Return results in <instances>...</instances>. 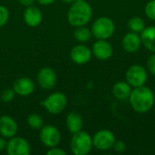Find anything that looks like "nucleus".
Listing matches in <instances>:
<instances>
[{"label":"nucleus","mask_w":155,"mask_h":155,"mask_svg":"<svg viewBox=\"0 0 155 155\" xmlns=\"http://www.w3.org/2000/svg\"><path fill=\"white\" fill-rule=\"evenodd\" d=\"M15 91H14V89L12 88H8V89H5L2 93H1V94H0V98H1V100L3 101V102H5V103H9V102H11V101H13V99L15 98Z\"/></svg>","instance_id":"obj_24"},{"label":"nucleus","mask_w":155,"mask_h":155,"mask_svg":"<svg viewBox=\"0 0 155 155\" xmlns=\"http://www.w3.org/2000/svg\"><path fill=\"white\" fill-rule=\"evenodd\" d=\"M6 144H7V142L5 141V137H0V153L3 152L4 150H5L6 148Z\"/></svg>","instance_id":"obj_30"},{"label":"nucleus","mask_w":155,"mask_h":155,"mask_svg":"<svg viewBox=\"0 0 155 155\" xmlns=\"http://www.w3.org/2000/svg\"><path fill=\"white\" fill-rule=\"evenodd\" d=\"M93 16L91 5L84 0H77L71 4L67 13V20L72 26L78 27L87 25Z\"/></svg>","instance_id":"obj_2"},{"label":"nucleus","mask_w":155,"mask_h":155,"mask_svg":"<svg viewBox=\"0 0 155 155\" xmlns=\"http://www.w3.org/2000/svg\"><path fill=\"white\" fill-rule=\"evenodd\" d=\"M93 138V145L99 151H107L113 148L115 142L114 134L107 129H103L94 134Z\"/></svg>","instance_id":"obj_7"},{"label":"nucleus","mask_w":155,"mask_h":155,"mask_svg":"<svg viewBox=\"0 0 155 155\" xmlns=\"http://www.w3.org/2000/svg\"><path fill=\"white\" fill-rule=\"evenodd\" d=\"M128 28L131 32L140 34L145 28V23L140 16H132L127 22Z\"/></svg>","instance_id":"obj_21"},{"label":"nucleus","mask_w":155,"mask_h":155,"mask_svg":"<svg viewBox=\"0 0 155 155\" xmlns=\"http://www.w3.org/2000/svg\"><path fill=\"white\" fill-rule=\"evenodd\" d=\"M83 118L82 116L76 113V112H71L67 114L66 117V126L68 131L71 134H75L78 133L82 130L83 128Z\"/></svg>","instance_id":"obj_19"},{"label":"nucleus","mask_w":155,"mask_h":155,"mask_svg":"<svg viewBox=\"0 0 155 155\" xmlns=\"http://www.w3.org/2000/svg\"><path fill=\"white\" fill-rule=\"evenodd\" d=\"M13 89L16 94L27 96L35 91V83L28 77H21L14 83Z\"/></svg>","instance_id":"obj_15"},{"label":"nucleus","mask_w":155,"mask_h":155,"mask_svg":"<svg viewBox=\"0 0 155 155\" xmlns=\"http://www.w3.org/2000/svg\"><path fill=\"white\" fill-rule=\"evenodd\" d=\"M6 153L9 155H29L31 147L29 143L22 137H12L7 142Z\"/></svg>","instance_id":"obj_9"},{"label":"nucleus","mask_w":155,"mask_h":155,"mask_svg":"<svg viewBox=\"0 0 155 155\" xmlns=\"http://www.w3.org/2000/svg\"><path fill=\"white\" fill-rule=\"evenodd\" d=\"M39 137L44 145L52 148L59 144L61 140V134L55 126L45 125L40 129Z\"/></svg>","instance_id":"obj_8"},{"label":"nucleus","mask_w":155,"mask_h":155,"mask_svg":"<svg viewBox=\"0 0 155 155\" xmlns=\"http://www.w3.org/2000/svg\"><path fill=\"white\" fill-rule=\"evenodd\" d=\"M92 54V50L84 45H74L70 52L72 61L80 65L87 64L91 60Z\"/></svg>","instance_id":"obj_12"},{"label":"nucleus","mask_w":155,"mask_h":155,"mask_svg":"<svg viewBox=\"0 0 155 155\" xmlns=\"http://www.w3.org/2000/svg\"><path fill=\"white\" fill-rule=\"evenodd\" d=\"M64 3H66V4H73L74 2L77 1V0H62Z\"/></svg>","instance_id":"obj_32"},{"label":"nucleus","mask_w":155,"mask_h":155,"mask_svg":"<svg viewBox=\"0 0 155 155\" xmlns=\"http://www.w3.org/2000/svg\"><path fill=\"white\" fill-rule=\"evenodd\" d=\"M114 49L112 45L104 39H97V41L93 45L92 54L99 60L105 61L112 57Z\"/></svg>","instance_id":"obj_10"},{"label":"nucleus","mask_w":155,"mask_h":155,"mask_svg":"<svg viewBox=\"0 0 155 155\" xmlns=\"http://www.w3.org/2000/svg\"><path fill=\"white\" fill-rule=\"evenodd\" d=\"M9 18V12L4 5H0V27L4 26Z\"/></svg>","instance_id":"obj_25"},{"label":"nucleus","mask_w":155,"mask_h":155,"mask_svg":"<svg viewBox=\"0 0 155 155\" xmlns=\"http://www.w3.org/2000/svg\"><path fill=\"white\" fill-rule=\"evenodd\" d=\"M24 19L28 26L36 27L41 24L43 20V14L38 7L30 5L27 6L24 12Z\"/></svg>","instance_id":"obj_16"},{"label":"nucleus","mask_w":155,"mask_h":155,"mask_svg":"<svg viewBox=\"0 0 155 155\" xmlns=\"http://www.w3.org/2000/svg\"><path fill=\"white\" fill-rule=\"evenodd\" d=\"M122 46L124 50L129 54H134L137 52L142 46V40L140 35L134 32L127 33L123 37Z\"/></svg>","instance_id":"obj_13"},{"label":"nucleus","mask_w":155,"mask_h":155,"mask_svg":"<svg viewBox=\"0 0 155 155\" xmlns=\"http://www.w3.org/2000/svg\"><path fill=\"white\" fill-rule=\"evenodd\" d=\"M128 100L134 112L138 114H146L153 107L155 96L151 88L143 85L134 88Z\"/></svg>","instance_id":"obj_1"},{"label":"nucleus","mask_w":155,"mask_h":155,"mask_svg":"<svg viewBox=\"0 0 155 155\" xmlns=\"http://www.w3.org/2000/svg\"><path fill=\"white\" fill-rule=\"evenodd\" d=\"M93 35L96 39H109L115 31L114 22L107 16H101L97 18L91 28Z\"/></svg>","instance_id":"obj_4"},{"label":"nucleus","mask_w":155,"mask_h":155,"mask_svg":"<svg viewBox=\"0 0 155 155\" xmlns=\"http://www.w3.org/2000/svg\"><path fill=\"white\" fill-rule=\"evenodd\" d=\"M40 5H49L51 4H53L55 0H36Z\"/></svg>","instance_id":"obj_31"},{"label":"nucleus","mask_w":155,"mask_h":155,"mask_svg":"<svg viewBox=\"0 0 155 155\" xmlns=\"http://www.w3.org/2000/svg\"><path fill=\"white\" fill-rule=\"evenodd\" d=\"M144 13L149 19L155 21V0H150L146 3Z\"/></svg>","instance_id":"obj_23"},{"label":"nucleus","mask_w":155,"mask_h":155,"mask_svg":"<svg viewBox=\"0 0 155 155\" xmlns=\"http://www.w3.org/2000/svg\"><path fill=\"white\" fill-rule=\"evenodd\" d=\"M27 124L34 130H40L44 126L43 117L37 114H32L27 117Z\"/></svg>","instance_id":"obj_22"},{"label":"nucleus","mask_w":155,"mask_h":155,"mask_svg":"<svg viewBox=\"0 0 155 155\" xmlns=\"http://www.w3.org/2000/svg\"><path fill=\"white\" fill-rule=\"evenodd\" d=\"M57 81L55 72L50 67L41 68L37 74L38 84L45 90H50L54 87Z\"/></svg>","instance_id":"obj_11"},{"label":"nucleus","mask_w":155,"mask_h":155,"mask_svg":"<svg viewBox=\"0 0 155 155\" xmlns=\"http://www.w3.org/2000/svg\"><path fill=\"white\" fill-rule=\"evenodd\" d=\"M148 79L147 69L141 64L131 65L125 74L126 82L134 88L145 85Z\"/></svg>","instance_id":"obj_6"},{"label":"nucleus","mask_w":155,"mask_h":155,"mask_svg":"<svg viewBox=\"0 0 155 155\" xmlns=\"http://www.w3.org/2000/svg\"><path fill=\"white\" fill-rule=\"evenodd\" d=\"M93 146V138L88 133L81 130L73 134L70 142V148L74 155L88 154Z\"/></svg>","instance_id":"obj_3"},{"label":"nucleus","mask_w":155,"mask_h":155,"mask_svg":"<svg viewBox=\"0 0 155 155\" xmlns=\"http://www.w3.org/2000/svg\"><path fill=\"white\" fill-rule=\"evenodd\" d=\"M67 104V97L64 94L55 92L41 102V105L51 114H61Z\"/></svg>","instance_id":"obj_5"},{"label":"nucleus","mask_w":155,"mask_h":155,"mask_svg":"<svg viewBox=\"0 0 155 155\" xmlns=\"http://www.w3.org/2000/svg\"><path fill=\"white\" fill-rule=\"evenodd\" d=\"M146 68L147 71H149V73L155 75V53L148 57L146 62Z\"/></svg>","instance_id":"obj_26"},{"label":"nucleus","mask_w":155,"mask_h":155,"mask_svg":"<svg viewBox=\"0 0 155 155\" xmlns=\"http://www.w3.org/2000/svg\"><path fill=\"white\" fill-rule=\"evenodd\" d=\"M18 130V126L15 119L8 115L0 117V134L5 138L14 137Z\"/></svg>","instance_id":"obj_14"},{"label":"nucleus","mask_w":155,"mask_h":155,"mask_svg":"<svg viewBox=\"0 0 155 155\" xmlns=\"http://www.w3.org/2000/svg\"><path fill=\"white\" fill-rule=\"evenodd\" d=\"M132 90V86L126 81H119L114 84L112 93L117 100L124 101L129 99Z\"/></svg>","instance_id":"obj_17"},{"label":"nucleus","mask_w":155,"mask_h":155,"mask_svg":"<svg viewBox=\"0 0 155 155\" xmlns=\"http://www.w3.org/2000/svg\"><path fill=\"white\" fill-rule=\"evenodd\" d=\"M113 148H114V150L116 153H124V152L126 151L127 146H126V143L124 141H120V140L117 141V140H115V142H114V143L113 145Z\"/></svg>","instance_id":"obj_27"},{"label":"nucleus","mask_w":155,"mask_h":155,"mask_svg":"<svg viewBox=\"0 0 155 155\" xmlns=\"http://www.w3.org/2000/svg\"><path fill=\"white\" fill-rule=\"evenodd\" d=\"M46 154L47 155H65L66 154V153H65L64 150H62L61 148H57L56 146H54V147L50 148V149L47 151Z\"/></svg>","instance_id":"obj_28"},{"label":"nucleus","mask_w":155,"mask_h":155,"mask_svg":"<svg viewBox=\"0 0 155 155\" xmlns=\"http://www.w3.org/2000/svg\"><path fill=\"white\" fill-rule=\"evenodd\" d=\"M142 45L152 53H155V26L145 27L140 33Z\"/></svg>","instance_id":"obj_18"},{"label":"nucleus","mask_w":155,"mask_h":155,"mask_svg":"<svg viewBox=\"0 0 155 155\" xmlns=\"http://www.w3.org/2000/svg\"><path fill=\"white\" fill-rule=\"evenodd\" d=\"M74 36L78 42L86 43L92 38L93 34L89 28H87L85 25H83V26L76 27V29L74 32Z\"/></svg>","instance_id":"obj_20"},{"label":"nucleus","mask_w":155,"mask_h":155,"mask_svg":"<svg viewBox=\"0 0 155 155\" xmlns=\"http://www.w3.org/2000/svg\"><path fill=\"white\" fill-rule=\"evenodd\" d=\"M18 2L20 3V5L27 7V6L33 5L34 3H35V0H18Z\"/></svg>","instance_id":"obj_29"}]
</instances>
